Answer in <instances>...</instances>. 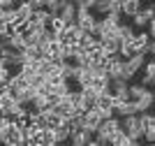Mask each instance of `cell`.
I'll return each mask as SVG.
<instances>
[{
	"instance_id": "cell-8",
	"label": "cell",
	"mask_w": 155,
	"mask_h": 146,
	"mask_svg": "<svg viewBox=\"0 0 155 146\" xmlns=\"http://www.w3.org/2000/svg\"><path fill=\"white\" fill-rule=\"evenodd\" d=\"M153 104H155V93L148 88L146 93H143V97L134 104V107H137V114H148V109L153 107Z\"/></svg>"
},
{
	"instance_id": "cell-19",
	"label": "cell",
	"mask_w": 155,
	"mask_h": 146,
	"mask_svg": "<svg viewBox=\"0 0 155 146\" xmlns=\"http://www.w3.org/2000/svg\"><path fill=\"white\" fill-rule=\"evenodd\" d=\"M148 146H155V144H148Z\"/></svg>"
},
{
	"instance_id": "cell-18",
	"label": "cell",
	"mask_w": 155,
	"mask_h": 146,
	"mask_svg": "<svg viewBox=\"0 0 155 146\" xmlns=\"http://www.w3.org/2000/svg\"><path fill=\"white\" fill-rule=\"evenodd\" d=\"M86 146H100V144H97L95 139H91V141H88V144H86Z\"/></svg>"
},
{
	"instance_id": "cell-5",
	"label": "cell",
	"mask_w": 155,
	"mask_h": 146,
	"mask_svg": "<svg viewBox=\"0 0 155 146\" xmlns=\"http://www.w3.org/2000/svg\"><path fill=\"white\" fill-rule=\"evenodd\" d=\"M79 123H81V130H84V132L95 134L97 127H100V123H102V118H100V114L93 109V111H88V114L81 116V118H79Z\"/></svg>"
},
{
	"instance_id": "cell-14",
	"label": "cell",
	"mask_w": 155,
	"mask_h": 146,
	"mask_svg": "<svg viewBox=\"0 0 155 146\" xmlns=\"http://www.w3.org/2000/svg\"><path fill=\"white\" fill-rule=\"evenodd\" d=\"M143 76H150V79H155V58L146 63V72H143Z\"/></svg>"
},
{
	"instance_id": "cell-13",
	"label": "cell",
	"mask_w": 155,
	"mask_h": 146,
	"mask_svg": "<svg viewBox=\"0 0 155 146\" xmlns=\"http://www.w3.org/2000/svg\"><path fill=\"white\" fill-rule=\"evenodd\" d=\"M97 14H102V16H107L109 14V0H95V7H93Z\"/></svg>"
},
{
	"instance_id": "cell-11",
	"label": "cell",
	"mask_w": 155,
	"mask_h": 146,
	"mask_svg": "<svg viewBox=\"0 0 155 146\" xmlns=\"http://www.w3.org/2000/svg\"><path fill=\"white\" fill-rule=\"evenodd\" d=\"M116 35H118L120 42H130V39L134 37V28H132L130 23H120V25H118V30H116Z\"/></svg>"
},
{
	"instance_id": "cell-16",
	"label": "cell",
	"mask_w": 155,
	"mask_h": 146,
	"mask_svg": "<svg viewBox=\"0 0 155 146\" xmlns=\"http://www.w3.org/2000/svg\"><path fill=\"white\" fill-rule=\"evenodd\" d=\"M146 28H148V37H150V39H155V19L150 21V23L146 25Z\"/></svg>"
},
{
	"instance_id": "cell-20",
	"label": "cell",
	"mask_w": 155,
	"mask_h": 146,
	"mask_svg": "<svg viewBox=\"0 0 155 146\" xmlns=\"http://www.w3.org/2000/svg\"><path fill=\"white\" fill-rule=\"evenodd\" d=\"M153 9H155V5H153Z\"/></svg>"
},
{
	"instance_id": "cell-7",
	"label": "cell",
	"mask_w": 155,
	"mask_h": 146,
	"mask_svg": "<svg viewBox=\"0 0 155 146\" xmlns=\"http://www.w3.org/2000/svg\"><path fill=\"white\" fill-rule=\"evenodd\" d=\"M132 51H134V56H146L148 53V44H150V37H148V32L143 30V32H134V37H132Z\"/></svg>"
},
{
	"instance_id": "cell-3",
	"label": "cell",
	"mask_w": 155,
	"mask_h": 146,
	"mask_svg": "<svg viewBox=\"0 0 155 146\" xmlns=\"http://www.w3.org/2000/svg\"><path fill=\"white\" fill-rule=\"evenodd\" d=\"M120 130L127 134V139H134V141L143 139V127H141V123H139V114L120 118Z\"/></svg>"
},
{
	"instance_id": "cell-2",
	"label": "cell",
	"mask_w": 155,
	"mask_h": 146,
	"mask_svg": "<svg viewBox=\"0 0 155 146\" xmlns=\"http://www.w3.org/2000/svg\"><path fill=\"white\" fill-rule=\"evenodd\" d=\"M116 130H120V121H118L116 116H114V118H109V121H102V123H100L97 132L93 134V139H95L100 146H109L111 134L116 132Z\"/></svg>"
},
{
	"instance_id": "cell-17",
	"label": "cell",
	"mask_w": 155,
	"mask_h": 146,
	"mask_svg": "<svg viewBox=\"0 0 155 146\" xmlns=\"http://www.w3.org/2000/svg\"><path fill=\"white\" fill-rule=\"evenodd\" d=\"M148 53H150V56H155V39H150V44H148Z\"/></svg>"
},
{
	"instance_id": "cell-4",
	"label": "cell",
	"mask_w": 155,
	"mask_h": 146,
	"mask_svg": "<svg viewBox=\"0 0 155 146\" xmlns=\"http://www.w3.org/2000/svg\"><path fill=\"white\" fill-rule=\"evenodd\" d=\"M143 63H146V56H141V53H139V56H132L130 60H125V63H123V76H125V81H130L137 72L141 70Z\"/></svg>"
},
{
	"instance_id": "cell-6",
	"label": "cell",
	"mask_w": 155,
	"mask_h": 146,
	"mask_svg": "<svg viewBox=\"0 0 155 146\" xmlns=\"http://www.w3.org/2000/svg\"><path fill=\"white\" fill-rule=\"evenodd\" d=\"M58 19L63 21L65 25H74V23H77V5H74L72 0H63Z\"/></svg>"
},
{
	"instance_id": "cell-15",
	"label": "cell",
	"mask_w": 155,
	"mask_h": 146,
	"mask_svg": "<svg viewBox=\"0 0 155 146\" xmlns=\"http://www.w3.org/2000/svg\"><path fill=\"white\" fill-rule=\"evenodd\" d=\"M143 139L148 141V144H155V130H146V134H143Z\"/></svg>"
},
{
	"instance_id": "cell-1",
	"label": "cell",
	"mask_w": 155,
	"mask_h": 146,
	"mask_svg": "<svg viewBox=\"0 0 155 146\" xmlns=\"http://www.w3.org/2000/svg\"><path fill=\"white\" fill-rule=\"evenodd\" d=\"M0 144L2 146H26V132L19 125V121L0 118Z\"/></svg>"
},
{
	"instance_id": "cell-9",
	"label": "cell",
	"mask_w": 155,
	"mask_h": 146,
	"mask_svg": "<svg viewBox=\"0 0 155 146\" xmlns=\"http://www.w3.org/2000/svg\"><path fill=\"white\" fill-rule=\"evenodd\" d=\"M139 12H141V2H139V0H123V2H120V14H123V16H130V19H132V16L139 14Z\"/></svg>"
},
{
	"instance_id": "cell-10",
	"label": "cell",
	"mask_w": 155,
	"mask_h": 146,
	"mask_svg": "<svg viewBox=\"0 0 155 146\" xmlns=\"http://www.w3.org/2000/svg\"><path fill=\"white\" fill-rule=\"evenodd\" d=\"M146 90H148V88H143L141 83H132V86L127 88V100L132 102V104H137V102L143 97V93H146Z\"/></svg>"
},
{
	"instance_id": "cell-12",
	"label": "cell",
	"mask_w": 155,
	"mask_h": 146,
	"mask_svg": "<svg viewBox=\"0 0 155 146\" xmlns=\"http://www.w3.org/2000/svg\"><path fill=\"white\" fill-rule=\"evenodd\" d=\"M91 139H93V134L81 130V132H77V134H72V137H70V146H86Z\"/></svg>"
}]
</instances>
